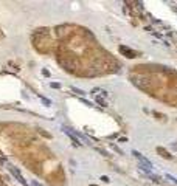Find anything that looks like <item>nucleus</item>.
<instances>
[{
  "label": "nucleus",
  "mask_w": 177,
  "mask_h": 186,
  "mask_svg": "<svg viewBox=\"0 0 177 186\" xmlns=\"http://www.w3.org/2000/svg\"><path fill=\"white\" fill-rule=\"evenodd\" d=\"M165 177H166V178H168V180H169V181H171V183H174V184H175V186H177V178H175V177H174V175H171V174H166V175H165Z\"/></svg>",
  "instance_id": "nucleus-8"
},
{
  "label": "nucleus",
  "mask_w": 177,
  "mask_h": 186,
  "mask_svg": "<svg viewBox=\"0 0 177 186\" xmlns=\"http://www.w3.org/2000/svg\"><path fill=\"white\" fill-rule=\"evenodd\" d=\"M39 99H41L45 106H51V101H50V99H47V98H44V96H39Z\"/></svg>",
  "instance_id": "nucleus-10"
},
{
  "label": "nucleus",
  "mask_w": 177,
  "mask_h": 186,
  "mask_svg": "<svg viewBox=\"0 0 177 186\" xmlns=\"http://www.w3.org/2000/svg\"><path fill=\"white\" fill-rule=\"evenodd\" d=\"M58 61H59V64H61L65 70H70V71H71V70L76 68V62H75V59H71L70 56H67L65 59H64V57H59Z\"/></svg>",
  "instance_id": "nucleus-1"
},
{
  "label": "nucleus",
  "mask_w": 177,
  "mask_h": 186,
  "mask_svg": "<svg viewBox=\"0 0 177 186\" xmlns=\"http://www.w3.org/2000/svg\"><path fill=\"white\" fill-rule=\"evenodd\" d=\"M50 85H51L53 88H59V87H61V84H58V82H51Z\"/></svg>",
  "instance_id": "nucleus-12"
},
{
  "label": "nucleus",
  "mask_w": 177,
  "mask_h": 186,
  "mask_svg": "<svg viewBox=\"0 0 177 186\" xmlns=\"http://www.w3.org/2000/svg\"><path fill=\"white\" fill-rule=\"evenodd\" d=\"M120 53H123L126 57H135V53H134L131 48L124 47V45H121V47H120Z\"/></svg>",
  "instance_id": "nucleus-4"
},
{
  "label": "nucleus",
  "mask_w": 177,
  "mask_h": 186,
  "mask_svg": "<svg viewBox=\"0 0 177 186\" xmlns=\"http://www.w3.org/2000/svg\"><path fill=\"white\" fill-rule=\"evenodd\" d=\"M81 103H84V104L88 106V107H92V103H90V101H87V99H81Z\"/></svg>",
  "instance_id": "nucleus-11"
},
{
  "label": "nucleus",
  "mask_w": 177,
  "mask_h": 186,
  "mask_svg": "<svg viewBox=\"0 0 177 186\" xmlns=\"http://www.w3.org/2000/svg\"><path fill=\"white\" fill-rule=\"evenodd\" d=\"M71 91H75L76 95H79V96H82V95H85V93L81 90V88H76V87H71Z\"/></svg>",
  "instance_id": "nucleus-9"
},
{
  "label": "nucleus",
  "mask_w": 177,
  "mask_h": 186,
  "mask_svg": "<svg viewBox=\"0 0 177 186\" xmlns=\"http://www.w3.org/2000/svg\"><path fill=\"white\" fill-rule=\"evenodd\" d=\"M132 155H134L138 161H140V164H143V166H146V167H149V169L152 171V167H154V166H152V163H151L146 157H143V155H141L140 152H137V150H132Z\"/></svg>",
  "instance_id": "nucleus-2"
},
{
  "label": "nucleus",
  "mask_w": 177,
  "mask_h": 186,
  "mask_svg": "<svg viewBox=\"0 0 177 186\" xmlns=\"http://www.w3.org/2000/svg\"><path fill=\"white\" fill-rule=\"evenodd\" d=\"M95 101L101 106V107H106L107 104H106V101H104V98H101V96H95Z\"/></svg>",
  "instance_id": "nucleus-7"
},
{
  "label": "nucleus",
  "mask_w": 177,
  "mask_h": 186,
  "mask_svg": "<svg viewBox=\"0 0 177 186\" xmlns=\"http://www.w3.org/2000/svg\"><path fill=\"white\" fill-rule=\"evenodd\" d=\"M30 184H31V186H41V184H39V183H36V181H30Z\"/></svg>",
  "instance_id": "nucleus-14"
},
{
  "label": "nucleus",
  "mask_w": 177,
  "mask_h": 186,
  "mask_svg": "<svg viewBox=\"0 0 177 186\" xmlns=\"http://www.w3.org/2000/svg\"><path fill=\"white\" fill-rule=\"evenodd\" d=\"M101 180H103V181H106V183H107V181H109V177H106V175H103V177H101Z\"/></svg>",
  "instance_id": "nucleus-13"
},
{
  "label": "nucleus",
  "mask_w": 177,
  "mask_h": 186,
  "mask_svg": "<svg viewBox=\"0 0 177 186\" xmlns=\"http://www.w3.org/2000/svg\"><path fill=\"white\" fill-rule=\"evenodd\" d=\"M157 152H158L163 158H166V160H171V158H172V155H171L166 149H163V147H157Z\"/></svg>",
  "instance_id": "nucleus-5"
},
{
  "label": "nucleus",
  "mask_w": 177,
  "mask_h": 186,
  "mask_svg": "<svg viewBox=\"0 0 177 186\" xmlns=\"http://www.w3.org/2000/svg\"><path fill=\"white\" fill-rule=\"evenodd\" d=\"M92 93H93L95 96H101V98H106V96H107V91L103 90V88H93Z\"/></svg>",
  "instance_id": "nucleus-6"
},
{
  "label": "nucleus",
  "mask_w": 177,
  "mask_h": 186,
  "mask_svg": "<svg viewBox=\"0 0 177 186\" xmlns=\"http://www.w3.org/2000/svg\"><path fill=\"white\" fill-rule=\"evenodd\" d=\"M8 169H10V172H11V174H13V175H14V177H16V178H17V180L22 183V184H25V186H27V180L22 177V174L19 172V169H16L14 166H10Z\"/></svg>",
  "instance_id": "nucleus-3"
},
{
  "label": "nucleus",
  "mask_w": 177,
  "mask_h": 186,
  "mask_svg": "<svg viewBox=\"0 0 177 186\" xmlns=\"http://www.w3.org/2000/svg\"><path fill=\"white\" fill-rule=\"evenodd\" d=\"M93 186H95V184H93Z\"/></svg>",
  "instance_id": "nucleus-15"
}]
</instances>
